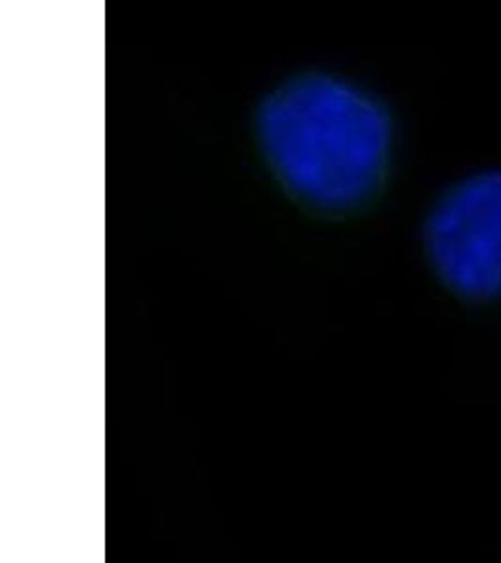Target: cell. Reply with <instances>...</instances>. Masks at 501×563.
I'll return each instance as SVG.
<instances>
[{
  "label": "cell",
  "mask_w": 501,
  "mask_h": 563,
  "mask_svg": "<svg viewBox=\"0 0 501 563\" xmlns=\"http://www.w3.org/2000/svg\"><path fill=\"white\" fill-rule=\"evenodd\" d=\"M257 134L291 192L341 211L367 199L386 174L391 121L367 92L336 77L309 76L267 98Z\"/></svg>",
  "instance_id": "1"
},
{
  "label": "cell",
  "mask_w": 501,
  "mask_h": 563,
  "mask_svg": "<svg viewBox=\"0 0 501 563\" xmlns=\"http://www.w3.org/2000/svg\"><path fill=\"white\" fill-rule=\"evenodd\" d=\"M426 249L442 280L468 299L501 297V174H481L439 199Z\"/></svg>",
  "instance_id": "2"
}]
</instances>
